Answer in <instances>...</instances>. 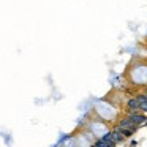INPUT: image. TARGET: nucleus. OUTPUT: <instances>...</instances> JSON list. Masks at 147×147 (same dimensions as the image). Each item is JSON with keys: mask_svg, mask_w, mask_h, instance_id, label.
I'll return each instance as SVG.
<instances>
[{"mask_svg": "<svg viewBox=\"0 0 147 147\" xmlns=\"http://www.w3.org/2000/svg\"><path fill=\"white\" fill-rule=\"evenodd\" d=\"M146 93H147V92H146Z\"/></svg>", "mask_w": 147, "mask_h": 147, "instance_id": "obj_6", "label": "nucleus"}, {"mask_svg": "<svg viewBox=\"0 0 147 147\" xmlns=\"http://www.w3.org/2000/svg\"><path fill=\"white\" fill-rule=\"evenodd\" d=\"M127 106H128V112H130V111H141V109H139V101H138L136 96L128 100Z\"/></svg>", "mask_w": 147, "mask_h": 147, "instance_id": "obj_4", "label": "nucleus"}, {"mask_svg": "<svg viewBox=\"0 0 147 147\" xmlns=\"http://www.w3.org/2000/svg\"><path fill=\"white\" fill-rule=\"evenodd\" d=\"M128 117H130L136 125H141L142 122H146V115H144V112L141 114L139 111H130L128 112Z\"/></svg>", "mask_w": 147, "mask_h": 147, "instance_id": "obj_1", "label": "nucleus"}, {"mask_svg": "<svg viewBox=\"0 0 147 147\" xmlns=\"http://www.w3.org/2000/svg\"><path fill=\"white\" fill-rule=\"evenodd\" d=\"M95 146H96V147H111V144H109V142H106L105 139H101V138H100V139L95 142Z\"/></svg>", "mask_w": 147, "mask_h": 147, "instance_id": "obj_5", "label": "nucleus"}, {"mask_svg": "<svg viewBox=\"0 0 147 147\" xmlns=\"http://www.w3.org/2000/svg\"><path fill=\"white\" fill-rule=\"evenodd\" d=\"M136 98H138V101H139L141 112H147V93H139Z\"/></svg>", "mask_w": 147, "mask_h": 147, "instance_id": "obj_3", "label": "nucleus"}, {"mask_svg": "<svg viewBox=\"0 0 147 147\" xmlns=\"http://www.w3.org/2000/svg\"><path fill=\"white\" fill-rule=\"evenodd\" d=\"M138 127H139V125H136L130 117L122 119V120L119 122V125H117V128H133V130H138Z\"/></svg>", "mask_w": 147, "mask_h": 147, "instance_id": "obj_2", "label": "nucleus"}]
</instances>
